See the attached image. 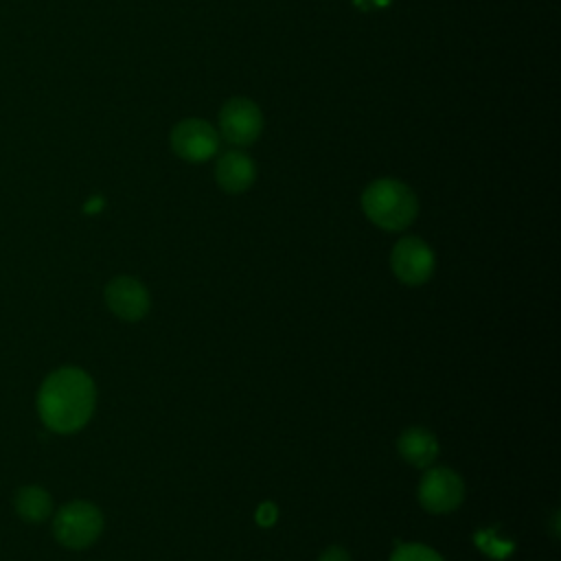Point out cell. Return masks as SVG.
Masks as SVG:
<instances>
[{"label": "cell", "mask_w": 561, "mask_h": 561, "mask_svg": "<svg viewBox=\"0 0 561 561\" xmlns=\"http://www.w3.org/2000/svg\"><path fill=\"white\" fill-rule=\"evenodd\" d=\"M96 388L92 377L75 366L53 370L37 392L42 423L57 434L79 432L92 416Z\"/></svg>", "instance_id": "obj_1"}, {"label": "cell", "mask_w": 561, "mask_h": 561, "mask_svg": "<svg viewBox=\"0 0 561 561\" xmlns=\"http://www.w3.org/2000/svg\"><path fill=\"white\" fill-rule=\"evenodd\" d=\"M362 210L381 230L399 232L416 219L419 199L408 184L392 178H381L364 188Z\"/></svg>", "instance_id": "obj_2"}, {"label": "cell", "mask_w": 561, "mask_h": 561, "mask_svg": "<svg viewBox=\"0 0 561 561\" xmlns=\"http://www.w3.org/2000/svg\"><path fill=\"white\" fill-rule=\"evenodd\" d=\"M103 533V513L96 504L85 500H72L64 504L53 519L55 539L70 550H83L92 546Z\"/></svg>", "instance_id": "obj_3"}, {"label": "cell", "mask_w": 561, "mask_h": 561, "mask_svg": "<svg viewBox=\"0 0 561 561\" xmlns=\"http://www.w3.org/2000/svg\"><path fill=\"white\" fill-rule=\"evenodd\" d=\"M419 504L434 515L456 511L465 500V482L449 467H432L419 482Z\"/></svg>", "instance_id": "obj_4"}, {"label": "cell", "mask_w": 561, "mask_h": 561, "mask_svg": "<svg viewBox=\"0 0 561 561\" xmlns=\"http://www.w3.org/2000/svg\"><path fill=\"white\" fill-rule=\"evenodd\" d=\"M263 131V114L252 99L234 96L228 99L219 110V134L237 145H252Z\"/></svg>", "instance_id": "obj_5"}, {"label": "cell", "mask_w": 561, "mask_h": 561, "mask_svg": "<svg viewBox=\"0 0 561 561\" xmlns=\"http://www.w3.org/2000/svg\"><path fill=\"white\" fill-rule=\"evenodd\" d=\"M171 149L186 162H206L219 149V134L204 118H184L171 129Z\"/></svg>", "instance_id": "obj_6"}, {"label": "cell", "mask_w": 561, "mask_h": 561, "mask_svg": "<svg viewBox=\"0 0 561 561\" xmlns=\"http://www.w3.org/2000/svg\"><path fill=\"white\" fill-rule=\"evenodd\" d=\"M394 276L403 285H423L434 274V252L419 237H403L394 243L390 254Z\"/></svg>", "instance_id": "obj_7"}, {"label": "cell", "mask_w": 561, "mask_h": 561, "mask_svg": "<svg viewBox=\"0 0 561 561\" xmlns=\"http://www.w3.org/2000/svg\"><path fill=\"white\" fill-rule=\"evenodd\" d=\"M105 305L114 316L127 322H138L149 313L151 298L147 287L131 276H116L105 285Z\"/></svg>", "instance_id": "obj_8"}, {"label": "cell", "mask_w": 561, "mask_h": 561, "mask_svg": "<svg viewBox=\"0 0 561 561\" xmlns=\"http://www.w3.org/2000/svg\"><path fill=\"white\" fill-rule=\"evenodd\" d=\"M256 167L250 156L241 151H226L215 164V180L221 191L226 193H243L254 184Z\"/></svg>", "instance_id": "obj_9"}, {"label": "cell", "mask_w": 561, "mask_h": 561, "mask_svg": "<svg viewBox=\"0 0 561 561\" xmlns=\"http://www.w3.org/2000/svg\"><path fill=\"white\" fill-rule=\"evenodd\" d=\"M397 451L408 465L425 469L438 456V438L427 427H408L397 440Z\"/></svg>", "instance_id": "obj_10"}, {"label": "cell", "mask_w": 561, "mask_h": 561, "mask_svg": "<svg viewBox=\"0 0 561 561\" xmlns=\"http://www.w3.org/2000/svg\"><path fill=\"white\" fill-rule=\"evenodd\" d=\"M13 504H15V513L24 522H31V524H39L46 517H50V513H53L50 493L42 486H35V484L20 486L15 497H13Z\"/></svg>", "instance_id": "obj_11"}, {"label": "cell", "mask_w": 561, "mask_h": 561, "mask_svg": "<svg viewBox=\"0 0 561 561\" xmlns=\"http://www.w3.org/2000/svg\"><path fill=\"white\" fill-rule=\"evenodd\" d=\"M390 561H445L436 550L423 543H399Z\"/></svg>", "instance_id": "obj_12"}, {"label": "cell", "mask_w": 561, "mask_h": 561, "mask_svg": "<svg viewBox=\"0 0 561 561\" xmlns=\"http://www.w3.org/2000/svg\"><path fill=\"white\" fill-rule=\"evenodd\" d=\"M318 561H351V554L342 548V546H329L320 557Z\"/></svg>", "instance_id": "obj_13"}, {"label": "cell", "mask_w": 561, "mask_h": 561, "mask_svg": "<svg viewBox=\"0 0 561 561\" xmlns=\"http://www.w3.org/2000/svg\"><path fill=\"white\" fill-rule=\"evenodd\" d=\"M274 519H276V506H274L272 502H265L263 506H259V511H256V522H259L261 526H270V524H274Z\"/></svg>", "instance_id": "obj_14"}, {"label": "cell", "mask_w": 561, "mask_h": 561, "mask_svg": "<svg viewBox=\"0 0 561 561\" xmlns=\"http://www.w3.org/2000/svg\"><path fill=\"white\" fill-rule=\"evenodd\" d=\"M390 0H355V4L359 9H379V7H386Z\"/></svg>", "instance_id": "obj_15"}]
</instances>
